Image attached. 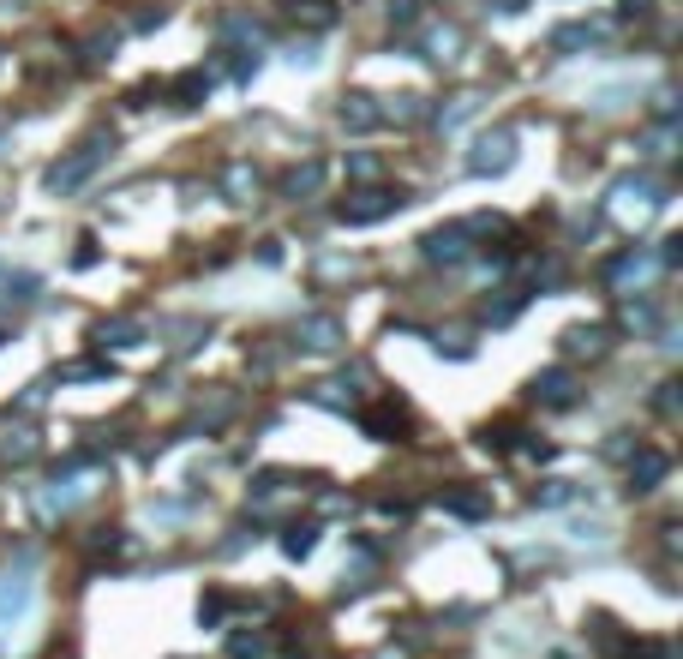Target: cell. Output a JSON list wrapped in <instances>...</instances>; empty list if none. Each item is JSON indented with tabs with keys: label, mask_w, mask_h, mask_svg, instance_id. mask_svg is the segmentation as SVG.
<instances>
[{
	"label": "cell",
	"mask_w": 683,
	"mask_h": 659,
	"mask_svg": "<svg viewBox=\"0 0 683 659\" xmlns=\"http://www.w3.org/2000/svg\"><path fill=\"white\" fill-rule=\"evenodd\" d=\"M372 96H354V108H342V120H348V127H372V120H378V108H366Z\"/></svg>",
	"instance_id": "277c9868"
},
{
	"label": "cell",
	"mask_w": 683,
	"mask_h": 659,
	"mask_svg": "<svg viewBox=\"0 0 683 659\" xmlns=\"http://www.w3.org/2000/svg\"><path fill=\"white\" fill-rule=\"evenodd\" d=\"M30 600H36V588H30L25 575H6V582H0V630L18 624V617L30 612Z\"/></svg>",
	"instance_id": "6da1fadb"
},
{
	"label": "cell",
	"mask_w": 683,
	"mask_h": 659,
	"mask_svg": "<svg viewBox=\"0 0 683 659\" xmlns=\"http://www.w3.org/2000/svg\"><path fill=\"white\" fill-rule=\"evenodd\" d=\"M288 552H294V558H300V552H312V528H294V533H288Z\"/></svg>",
	"instance_id": "52a82bcc"
},
{
	"label": "cell",
	"mask_w": 683,
	"mask_h": 659,
	"mask_svg": "<svg viewBox=\"0 0 683 659\" xmlns=\"http://www.w3.org/2000/svg\"><path fill=\"white\" fill-rule=\"evenodd\" d=\"M510 162V138H485L480 157H474V168H504Z\"/></svg>",
	"instance_id": "3957f363"
},
{
	"label": "cell",
	"mask_w": 683,
	"mask_h": 659,
	"mask_svg": "<svg viewBox=\"0 0 683 659\" xmlns=\"http://www.w3.org/2000/svg\"><path fill=\"white\" fill-rule=\"evenodd\" d=\"M390 192H366V204H342V216H348V222H372V216H384L390 210Z\"/></svg>",
	"instance_id": "7a4b0ae2"
},
{
	"label": "cell",
	"mask_w": 683,
	"mask_h": 659,
	"mask_svg": "<svg viewBox=\"0 0 683 659\" xmlns=\"http://www.w3.org/2000/svg\"><path fill=\"white\" fill-rule=\"evenodd\" d=\"M659 473H666V456H641V468H636L641 486H647V480H659Z\"/></svg>",
	"instance_id": "8992f818"
},
{
	"label": "cell",
	"mask_w": 683,
	"mask_h": 659,
	"mask_svg": "<svg viewBox=\"0 0 683 659\" xmlns=\"http://www.w3.org/2000/svg\"><path fill=\"white\" fill-rule=\"evenodd\" d=\"M306 336H312V348H336V324H330V318H312Z\"/></svg>",
	"instance_id": "5b68a950"
}]
</instances>
